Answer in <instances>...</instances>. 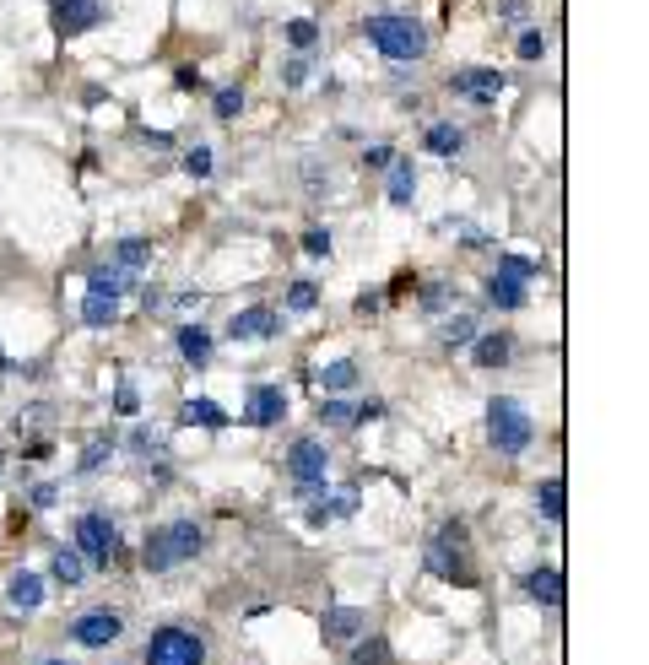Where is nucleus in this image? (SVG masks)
Instances as JSON below:
<instances>
[{"instance_id":"3","label":"nucleus","mask_w":649,"mask_h":665,"mask_svg":"<svg viewBox=\"0 0 649 665\" xmlns=\"http://www.w3.org/2000/svg\"><path fill=\"white\" fill-rule=\"evenodd\" d=\"M487 438H493L498 455H525L536 438V422L525 417L520 401H509V395H498L493 406H487Z\"/></svg>"},{"instance_id":"41","label":"nucleus","mask_w":649,"mask_h":665,"mask_svg":"<svg viewBox=\"0 0 649 665\" xmlns=\"http://www.w3.org/2000/svg\"><path fill=\"white\" fill-rule=\"evenodd\" d=\"M130 449H136V455H152V449H163V438H152L147 428H141L136 438H130Z\"/></svg>"},{"instance_id":"19","label":"nucleus","mask_w":649,"mask_h":665,"mask_svg":"<svg viewBox=\"0 0 649 665\" xmlns=\"http://www.w3.org/2000/svg\"><path fill=\"white\" fill-rule=\"evenodd\" d=\"M179 357H184V363H195V368L211 363V336H206L201 325H184L179 330Z\"/></svg>"},{"instance_id":"38","label":"nucleus","mask_w":649,"mask_h":665,"mask_svg":"<svg viewBox=\"0 0 649 665\" xmlns=\"http://www.w3.org/2000/svg\"><path fill=\"white\" fill-rule=\"evenodd\" d=\"M238 109H244V92H238V87H222V92H217V114L233 119Z\"/></svg>"},{"instance_id":"5","label":"nucleus","mask_w":649,"mask_h":665,"mask_svg":"<svg viewBox=\"0 0 649 665\" xmlns=\"http://www.w3.org/2000/svg\"><path fill=\"white\" fill-rule=\"evenodd\" d=\"M147 665H206V644L190 628H157L147 644Z\"/></svg>"},{"instance_id":"28","label":"nucleus","mask_w":649,"mask_h":665,"mask_svg":"<svg viewBox=\"0 0 649 665\" xmlns=\"http://www.w3.org/2000/svg\"><path fill=\"white\" fill-rule=\"evenodd\" d=\"M109 455H114V438H109V433H98V438H92V444L82 449V460H76V476H92Z\"/></svg>"},{"instance_id":"24","label":"nucleus","mask_w":649,"mask_h":665,"mask_svg":"<svg viewBox=\"0 0 649 665\" xmlns=\"http://www.w3.org/2000/svg\"><path fill=\"white\" fill-rule=\"evenodd\" d=\"M422 146H428L433 157H455L460 146H466V136H460L455 125H428V136H422Z\"/></svg>"},{"instance_id":"31","label":"nucleus","mask_w":649,"mask_h":665,"mask_svg":"<svg viewBox=\"0 0 649 665\" xmlns=\"http://www.w3.org/2000/svg\"><path fill=\"white\" fill-rule=\"evenodd\" d=\"M287 44L298 49V55H309L314 44H320V28H314L309 17H298V22H287Z\"/></svg>"},{"instance_id":"14","label":"nucleus","mask_w":649,"mask_h":665,"mask_svg":"<svg viewBox=\"0 0 649 665\" xmlns=\"http://www.w3.org/2000/svg\"><path fill=\"white\" fill-rule=\"evenodd\" d=\"M357 633H363V611L357 606H330L325 611V638L330 644H352Z\"/></svg>"},{"instance_id":"39","label":"nucleus","mask_w":649,"mask_h":665,"mask_svg":"<svg viewBox=\"0 0 649 665\" xmlns=\"http://www.w3.org/2000/svg\"><path fill=\"white\" fill-rule=\"evenodd\" d=\"M114 406H119V417H136V411H141V395H136V390H130V384H125V390L114 395Z\"/></svg>"},{"instance_id":"37","label":"nucleus","mask_w":649,"mask_h":665,"mask_svg":"<svg viewBox=\"0 0 649 665\" xmlns=\"http://www.w3.org/2000/svg\"><path fill=\"white\" fill-rule=\"evenodd\" d=\"M303 255H314V260H325V255H330V233H320V228H309V233H303Z\"/></svg>"},{"instance_id":"26","label":"nucleus","mask_w":649,"mask_h":665,"mask_svg":"<svg viewBox=\"0 0 649 665\" xmlns=\"http://www.w3.org/2000/svg\"><path fill=\"white\" fill-rule=\"evenodd\" d=\"M179 417L184 422H201V428H228V411H222L217 401H184Z\"/></svg>"},{"instance_id":"16","label":"nucleus","mask_w":649,"mask_h":665,"mask_svg":"<svg viewBox=\"0 0 649 665\" xmlns=\"http://www.w3.org/2000/svg\"><path fill=\"white\" fill-rule=\"evenodd\" d=\"M320 411H325V422H330V428H352V422L379 417V406H352V401H341V395H330V401H325Z\"/></svg>"},{"instance_id":"2","label":"nucleus","mask_w":649,"mask_h":665,"mask_svg":"<svg viewBox=\"0 0 649 665\" xmlns=\"http://www.w3.org/2000/svg\"><path fill=\"white\" fill-rule=\"evenodd\" d=\"M363 38L379 49L384 60H422L428 55V28L412 17H368Z\"/></svg>"},{"instance_id":"45","label":"nucleus","mask_w":649,"mask_h":665,"mask_svg":"<svg viewBox=\"0 0 649 665\" xmlns=\"http://www.w3.org/2000/svg\"><path fill=\"white\" fill-rule=\"evenodd\" d=\"M303 76H309V65H303V60H293V65H287V87H298Z\"/></svg>"},{"instance_id":"34","label":"nucleus","mask_w":649,"mask_h":665,"mask_svg":"<svg viewBox=\"0 0 649 665\" xmlns=\"http://www.w3.org/2000/svg\"><path fill=\"white\" fill-rule=\"evenodd\" d=\"M514 55H520V60H541V55H547V38H541L536 28H531V33H520V44H514Z\"/></svg>"},{"instance_id":"4","label":"nucleus","mask_w":649,"mask_h":665,"mask_svg":"<svg viewBox=\"0 0 649 665\" xmlns=\"http://www.w3.org/2000/svg\"><path fill=\"white\" fill-rule=\"evenodd\" d=\"M428 568L449 584H476V574L466 568V525H444V536L428 547Z\"/></svg>"},{"instance_id":"1","label":"nucleus","mask_w":649,"mask_h":665,"mask_svg":"<svg viewBox=\"0 0 649 665\" xmlns=\"http://www.w3.org/2000/svg\"><path fill=\"white\" fill-rule=\"evenodd\" d=\"M206 547V536H201V525L195 520H168V525H157L152 536H147V547H141V568L147 574H168V568H179V563H195V552Z\"/></svg>"},{"instance_id":"23","label":"nucleus","mask_w":649,"mask_h":665,"mask_svg":"<svg viewBox=\"0 0 649 665\" xmlns=\"http://www.w3.org/2000/svg\"><path fill=\"white\" fill-rule=\"evenodd\" d=\"M11 606H17V611L44 606V579H38V574H17V579H11Z\"/></svg>"},{"instance_id":"20","label":"nucleus","mask_w":649,"mask_h":665,"mask_svg":"<svg viewBox=\"0 0 649 665\" xmlns=\"http://www.w3.org/2000/svg\"><path fill=\"white\" fill-rule=\"evenodd\" d=\"M536 503H541V514H547L552 525H563V509H568V487H563V476H547L536 492Z\"/></svg>"},{"instance_id":"36","label":"nucleus","mask_w":649,"mask_h":665,"mask_svg":"<svg viewBox=\"0 0 649 665\" xmlns=\"http://www.w3.org/2000/svg\"><path fill=\"white\" fill-rule=\"evenodd\" d=\"M184 174H190V179H206V174H211V152H206V146H190V157H184Z\"/></svg>"},{"instance_id":"33","label":"nucleus","mask_w":649,"mask_h":665,"mask_svg":"<svg viewBox=\"0 0 649 665\" xmlns=\"http://www.w3.org/2000/svg\"><path fill=\"white\" fill-rule=\"evenodd\" d=\"M498 271H503V276H514V282H531L541 265H536L531 255H503V260H498Z\"/></svg>"},{"instance_id":"6","label":"nucleus","mask_w":649,"mask_h":665,"mask_svg":"<svg viewBox=\"0 0 649 665\" xmlns=\"http://www.w3.org/2000/svg\"><path fill=\"white\" fill-rule=\"evenodd\" d=\"M76 547H82V557L92 568H109L114 552H119V536L103 514H82V520H76Z\"/></svg>"},{"instance_id":"8","label":"nucleus","mask_w":649,"mask_h":665,"mask_svg":"<svg viewBox=\"0 0 649 665\" xmlns=\"http://www.w3.org/2000/svg\"><path fill=\"white\" fill-rule=\"evenodd\" d=\"M49 22H55L60 38L92 33L103 22V0H49Z\"/></svg>"},{"instance_id":"11","label":"nucleus","mask_w":649,"mask_h":665,"mask_svg":"<svg viewBox=\"0 0 649 665\" xmlns=\"http://www.w3.org/2000/svg\"><path fill=\"white\" fill-rule=\"evenodd\" d=\"M287 417V395L276 390V384H255L244 401V422H255V428H276V422Z\"/></svg>"},{"instance_id":"27","label":"nucleus","mask_w":649,"mask_h":665,"mask_svg":"<svg viewBox=\"0 0 649 665\" xmlns=\"http://www.w3.org/2000/svg\"><path fill=\"white\" fill-rule=\"evenodd\" d=\"M320 384L330 395H347V390H357V363H347V357H341V363H330L325 374H320Z\"/></svg>"},{"instance_id":"10","label":"nucleus","mask_w":649,"mask_h":665,"mask_svg":"<svg viewBox=\"0 0 649 665\" xmlns=\"http://www.w3.org/2000/svg\"><path fill=\"white\" fill-rule=\"evenodd\" d=\"M276 330H282V314H276L271 303H249V309H238L228 319V336L233 341H271Z\"/></svg>"},{"instance_id":"7","label":"nucleus","mask_w":649,"mask_h":665,"mask_svg":"<svg viewBox=\"0 0 649 665\" xmlns=\"http://www.w3.org/2000/svg\"><path fill=\"white\" fill-rule=\"evenodd\" d=\"M503 87H509V82H503L498 71H487V65H466V71L449 76V92H455V98H466V103H482V109L503 98Z\"/></svg>"},{"instance_id":"13","label":"nucleus","mask_w":649,"mask_h":665,"mask_svg":"<svg viewBox=\"0 0 649 665\" xmlns=\"http://www.w3.org/2000/svg\"><path fill=\"white\" fill-rule=\"evenodd\" d=\"M514 357V336H471V363L476 368H503Z\"/></svg>"},{"instance_id":"46","label":"nucleus","mask_w":649,"mask_h":665,"mask_svg":"<svg viewBox=\"0 0 649 665\" xmlns=\"http://www.w3.org/2000/svg\"><path fill=\"white\" fill-rule=\"evenodd\" d=\"M38 665H76V660H38Z\"/></svg>"},{"instance_id":"15","label":"nucleus","mask_w":649,"mask_h":665,"mask_svg":"<svg viewBox=\"0 0 649 665\" xmlns=\"http://www.w3.org/2000/svg\"><path fill=\"white\" fill-rule=\"evenodd\" d=\"M114 319H119V298H114V292H87V298H82V325L103 330V325H114Z\"/></svg>"},{"instance_id":"44","label":"nucleus","mask_w":649,"mask_h":665,"mask_svg":"<svg viewBox=\"0 0 649 665\" xmlns=\"http://www.w3.org/2000/svg\"><path fill=\"white\" fill-rule=\"evenodd\" d=\"M179 87H184V92H201L206 82H201V71H179Z\"/></svg>"},{"instance_id":"43","label":"nucleus","mask_w":649,"mask_h":665,"mask_svg":"<svg viewBox=\"0 0 649 665\" xmlns=\"http://www.w3.org/2000/svg\"><path fill=\"white\" fill-rule=\"evenodd\" d=\"M33 503H38V509H49V503H55V482H38L33 487Z\"/></svg>"},{"instance_id":"12","label":"nucleus","mask_w":649,"mask_h":665,"mask_svg":"<svg viewBox=\"0 0 649 665\" xmlns=\"http://www.w3.org/2000/svg\"><path fill=\"white\" fill-rule=\"evenodd\" d=\"M119 633H125V622H119L114 611H87V617H76V622H71V638H76V644H87V649L114 644Z\"/></svg>"},{"instance_id":"21","label":"nucleus","mask_w":649,"mask_h":665,"mask_svg":"<svg viewBox=\"0 0 649 665\" xmlns=\"http://www.w3.org/2000/svg\"><path fill=\"white\" fill-rule=\"evenodd\" d=\"M412 195H417V168L390 163V206H412Z\"/></svg>"},{"instance_id":"29","label":"nucleus","mask_w":649,"mask_h":665,"mask_svg":"<svg viewBox=\"0 0 649 665\" xmlns=\"http://www.w3.org/2000/svg\"><path fill=\"white\" fill-rule=\"evenodd\" d=\"M352 665H390V644H384V638H357Z\"/></svg>"},{"instance_id":"25","label":"nucleus","mask_w":649,"mask_h":665,"mask_svg":"<svg viewBox=\"0 0 649 665\" xmlns=\"http://www.w3.org/2000/svg\"><path fill=\"white\" fill-rule=\"evenodd\" d=\"M147 260H152L147 238H119V244H114V265H125V271H141Z\"/></svg>"},{"instance_id":"42","label":"nucleus","mask_w":649,"mask_h":665,"mask_svg":"<svg viewBox=\"0 0 649 665\" xmlns=\"http://www.w3.org/2000/svg\"><path fill=\"white\" fill-rule=\"evenodd\" d=\"M503 22H525V11H531V6H525V0H503Z\"/></svg>"},{"instance_id":"32","label":"nucleus","mask_w":649,"mask_h":665,"mask_svg":"<svg viewBox=\"0 0 649 665\" xmlns=\"http://www.w3.org/2000/svg\"><path fill=\"white\" fill-rule=\"evenodd\" d=\"M314 303H320V287H314V282H293V287H287V309H293V314H309Z\"/></svg>"},{"instance_id":"9","label":"nucleus","mask_w":649,"mask_h":665,"mask_svg":"<svg viewBox=\"0 0 649 665\" xmlns=\"http://www.w3.org/2000/svg\"><path fill=\"white\" fill-rule=\"evenodd\" d=\"M330 471V449L320 444V438H293L287 444V476L303 487V482H325Z\"/></svg>"},{"instance_id":"40","label":"nucleus","mask_w":649,"mask_h":665,"mask_svg":"<svg viewBox=\"0 0 649 665\" xmlns=\"http://www.w3.org/2000/svg\"><path fill=\"white\" fill-rule=\"evenodd\" d=\"M363 163H368V168H390V163H395V152H390V146H368Z\"/></svg>"},{"instance_id":"18","label":"nucleus","mask_w":649,"mask_h":665,"mask_svg":"<svg viewBox=\"0 0 649 665\" xmlns=\"http://www.w3.org/2000/svg\"><path fill=\"white\" fill-rule=\"evenodd\" d=\"M525 590H531L541 606H563V574L558 568H536V574L525 579Z\"/></svg>"},{"instance_id":"17","label":"nucleus","mask_w":649,"mask_h":665,"mask_svg":"<svg viewBox=\"0 0 649 665\" xmlns=\"http://www.w3.org/2000/svg\"><path fill=\"white\" fill-rule=\"evenodd\" d=\"M130 282H136V271H125V265H92V271H87V287H92V292H114V298H119Z\"/></svg>"},{"instance_id":"22","label":"nucleus","mask_w":649,"mask_h":665,"mask_svg":"<svg viewBox=\"0 0 649 665\" xmlns=\"http://www.w3.org/2000/svg\"><path fill=\"white\" fill-rule=\"evenodd\" d=\"M487 298H493L498 309H520V303H525V282H514V276L493 271V282H487Z\"/></svg>"},{"instance_id":"30","label":"nucleus","mask_w":649,"mask_h":665,"mask_svg":"<svg viewBox=\"0 0 649 665\" xmlns=\"http://www.w3.org/2000/svg\"><path fill=\"white\" fill-rule=\"evenodd\" d=\"M55 579H60V584H82V579H87V557H82V552H60V557H55Z\"/></svg>"},{"instance_id":"35","label":"nucleus","mask_w":649,"mask_h":665,"mask_svg":"<svg viewBox=\"0 0 649 665\" xmlns=\"http://www.w3.org/2000/svg\"><path fill=\"white\" fill-rule=\"evenodd\" d=\"M471 336H476V319H466V314L444 325V341H449V347H460V341H471Z\"/></svg>"}]
</instances>
